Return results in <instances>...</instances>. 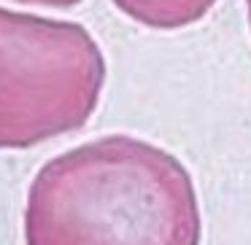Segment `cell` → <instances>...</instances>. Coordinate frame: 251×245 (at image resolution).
<instances>
[{
    "label": "cell",
    "instance_id": "277c9868",
    "mask_svg": "<svg viewBox=\"0 0 251 245\" xmlns=\"http://www.w3.org/2000/svg\"><path fill=\"white\" fill-rule=\"evenodd\" d=\"M14 3H22V6H41V8H73L84 0H14Z\"/></svg>",
    "mask_w": 251,
    "mask_h": 245
},
{
    "label": "cell",
    "instance_id": "7a4b0ae2",
    "mask_svg": "<svg viewBox=\"0 0 251 245\" xmlns=\"http://www.w3.org/2000/svg\"><path fill=\"white\" fill-rule=\"evenodd\" d=\"M103 87L105 57L84 24L0 8V151L81 130Z\"/></svg>",
    "mask_w": 251,
    "mask_h": 245
},
{
    "label": "cell",
    "instance_id": "5b68a950",
    "mask_svg": "<svg viewBox=\"0 0 251 245\" xmlns=\"http://www.w3.org/2000/svg\"><path fill=\"white\" fill-rule=\"evenodd\" d=\"M246 14H249V27H251V0H246Z\"/></svg>",
    "mask_w": 251,
    "mask_h": 245
},
{
    "label": "cell",
    "instance_id": "3957f363",
    "mask_svg": "<svg viewBox=\"0 0 251 245\" xmlns=\"http://www.w3.org/2000/svg\"><path fill=\"white\" fill-rule=\"evenodd\" d=\"M127 19L151 30H184L197 24L216 0H111Z\"/></svg>",
    "mask_w": 251,
    "mask_h": 245
},
{
    "label": "cell",
    "instance_id": "6da1fadb",
    "mask_svg": "<svg viewBox=\"0 0 251 245\" xmlns=\"http://www.w3.org/2000/svg\"><path fill=\"white\" fill-rule=\"evenodd\" d=\"M25 245H200L202 216L189 170L132 135H103L35 173Z\"/></svg>",
    "mask_w": 251,
    "mask_h": 245
}]
</instances>
